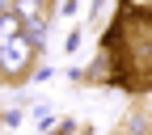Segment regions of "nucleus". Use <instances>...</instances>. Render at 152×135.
Listing matches in <instances>:
<instances>
[{
    "label": "nucleus",
    "mask_w": 152,
    "mask_h": 135,
    "mask_svg": "<svg viewBox=\"0 0 152 135\" xmlns=\"http://www.w3.org/2000/svg\"><path fill=\"white\" fill-rule=\"evenodd\" d=\"M102 47L114 55L123 89H131V93L152 89V4H131V0H123V9L110 21Z\"/></svg>",
    "instance_id": "nucleus-1"
},
{
    "label": "nucleus",
    "mask_w": 152,
    "mask_h": 135,
    "mask_svg": "<svg viewBox=\"0 0 152 135\" xmlns=\"http://www.w3.org/2000/svg\"><path fill=\"white\" fill-rule=\"evenodd\" d=\"M34 59H38V38L34 34H17L9 42H0V80H26L34 72Z\"/></svg>",
    "instance_id": "nucleus-2"
},
{
    "label": "nucleus",
    "mask_w": 152,
    "mask_h": 135,
    "mask_svg": "<svg viewBox=\"0 0 152 135\" xmlns=\"http://www.w3.org/2000/svg\"><path fill=\"white\" fill-rule=\"evenodd\" d=\"M9 9L21 17L26 34H34V38H42V34H47V26H51V0H13Z\"/></svg>",
    "instance_id": "nucleus-3"
},
{
    "label": "nucleus",
    "mask_w": 152,
    "mask_h": 135,
    "mask_svg": "<svg viewBox=\"0 0 152 135\" xmlns=\"http://www.w3.org/2000/svg\"><path fill=\"white\" fill-rule=\"evenodd\" d=\"M17 34H26L21 17H17L13 9H0V42H9V38H17Z\"/></svg>",
    "instance_id": "nucleus-4"
}]
</instances>
